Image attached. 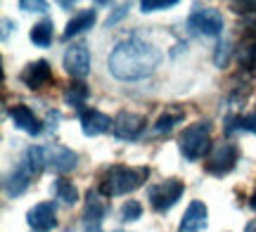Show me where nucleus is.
Masks as SVG:
<instances>
[{"instance_id": "1", "label": "nucleus", "mask_w": 256, "mask_h": 232, "mask_svg": "<svg viewBox=\"0 0 256 232\" xmlns=\"http://www.w3.org/2000/svg\"><path fill=\"white\" fill-rule=\"evenodd\" d=\"M162 62V52L152 43L138 36H128L119 40L110 55V71L119 81H140L154 74Z\"/></svg>"}, {"instance_id": "2", "label": "nucleus", "mask_w": 256, "mask_h": 232, "mask_svg": "<svg viewBox=\"0 0 256 232\" xmlns=\"http://www.w3.org/2000/svg\"><path fill=\"white\" fill-rule=\"evenodd\" d=\"M150 176L147 166H138V168H130V166H112L110 171H104L102 176V183H100V192L104 197H121V195H128L133 192L138 187L142 185Z\"/></svg>"}, {"instance_id": "3", "label": "nucleus", "mask_w": 256, "mask_h": 232, "mask_svg": "<svg viewBox=\"0 0 256 232\" xmlns=\"http://www.w3.org/2000/svg\"><path fill=\"white\" fill-rule=\"evenodd\" d=\"M178 147L188 161H197V159L206 157L211 149V123L197 121V123L188 126L178 138Z\"/></svg>"}, {"instance_id": "4", "label": "nucleus", "mask_w": 256, "mask_h": 232, "mask_svg": "<svg viewBox=\"0 0 256 232\" xmlns=\"http://www.w3.org/2000/svg\"><path fill=\"white\" fill-rule=\"evenodd\" d=\"M185 192V185L183 180H178V178H166L164 183H156L147 190V199H150V204L154 209L156 214H164L168 209H174L178 204V199L183 197Z\"/></svg>"}, {"instance_id": "5", "label": "nucleus", "mask_w": 256, "mask_h": 232, "mask_svg": "<svg viewBox=\"0 0 256 232\" xmlns=\"http://www.w3.org/2000/svg\"><path fill=\"white\" fill-rule=\"evenodd\" d=\"M188 28L202 36H220L223 31V17L216 7H206V5H194V9L188 17Z\"/></svg>"}, {"instance_id": "6", "label": "nucleus", "mask_w": 256, "mask_h": 232, "mask_svg": "<svg viewBox=\"0 0 256 232\" xmlns=\"http://www.w3.org/2000/svg\"><path fill=\"white\" fill-rule=\"evenodd\" d=\"M238 157L240 152L238 147L232 145V142H218L216 147L211 149L209 159H206V171H209L211 176H228L230 171L235 168V164H238Z\"/></svg>"}, {"instance_id": "7", "label": "nucleus", "mask_w": 256, "mask_h": 232, "mask_svg": "<svg viewBox=\"0 0 256 232\" xmlns=\"http://www.w3.org/2000/svg\"><path fill=\"white\" fill-rule=\"evenodd\" d=\"M43 161H46V168L55 171V173H69L76 168L78 157H76V152H72L64 145H46L43 147Z\"/></svg>"}, {"instance_id": "8", "label": "nucleus", "mask_w": 256, "mask_h": 232, "mask_svg": "<svg viewBox=\"0 0 256 232\" xmlns=\"http://www.w3.org/2000/svg\"><path fill=\"white\" fill-rule=\"evenodd\" d=\"M145 116L136 112H119V116L112 123L114 138L116 140H138L145 130Z\"/></svg>"}, {"instance_id": "9", "label": "nucleus", "mask_w": 256, "mask_h": 232, "mask_svg": "<svg viewBox=\"0 0 256 232\" xmlns=\"http://www.w3.org/2000/svg\"><path fill=\"white\" fill-rule=\"evenodd\" d=\"M64 69L74 78H86L90 74V52H88V47L83 43L66 47V52H64Z\"/></svg>"}, {"instance_id": "10", "label": "nucleus", "mask_w": 256, "mask_h": 232, "mask_svg": "<svg viewBox=\"0 0 256 232\" xmlns=\"http://www.w3.org/2000/svg\"><path fill=\"white\" fill-rule=\"evenodd\" d=\"M19 81L26 85L28 90H38L52 81V69L48 64L46 59H36V62H28L22 74H19Z\"/></svg>"}, {"instance_id": "11", "label": "nucleus", "mask_w": 256, "mask_h": 232, "mask_svg": "<svg viewBox=\"0 0 256 232\" xmlns=\"http://www.w3.org/2000/svg\"><path fill=\"white\" fill-rule=\"evenodd\" d=\"M26 221H28V225H31V230H36V232H50L57 225L55 204H50V202L36 204L26 214Z\"/></svg>"}, {"instance_id": "12", "label": "nucleus", "mask_w": 256, "mask_h": 232, "mask_svg": "<svg viewBox=\"0 0 256 232\" xmlns=\"http://www.w3.org/2000/svg\"><path fill=\"white\" fill-rule=\"evenodd\" d=\"M206 218H209V211H206V204L204 202H192L188 206V211L180 218V225H178V232H202L206 230Z\"/></svg>"}, {"instance_id": "13", "label": "nucleus", "mask_w": 256, "mask_h": 232, "mask_svg": "<svg viewBox=\"0 0 256 232\" xmlns=\"http://www.w3.org/2000/svg\"><path fill=\"white\" fill-rule=\"evenodd\" d=\"M31 178H34V171L28 168L26 161H19L17 168L5 178V192L10 197H19L26 192V187L31 185Z\"/></svg>"}, {"instance_id": "14", "label": "nucleus", "mask_w": 256, "mask_h": 232, "mask_svg": "<svg viewBox=\"0 0 256 232\" xmlns=\"http://www.w3.org/2000/svg\"><path fill=\"white\" fill-rule=\"evenodd\" d=\"M10 119H12V123L17 126L19 130H24V133H28V135H38L40 130H43V123L38 121V116L28 107H24V104H14V107H10Z\"/></svg>"}, {"instance_id": "15", "label": "nucleus", "mask_w": 256, "mask_h": 232, "mask_svg": "<svg viewBox=\"0 0 256 232\" xmlns=\"http://www.w3.org/2000/svg\"><path fill=\"white\" fill-rule=\"evenodd\" d=\"M114 121L107 116V114L98 112V109H88V112L81 114V130L83 135H88V138H95V135H102V133H107Z\"/></svg>"}, {"instance_id": "16", "label": "nucleus", "mask_w": 256, "mask_h": 232, "mask_svg": "<svg viewBox=\"0 0 256 232\" xmlns=\"http://www.w3.org/2000/svg\"><path fill=\"white\" fill-rule=\"evenodd\" d=\"M104 211H107V206L102 202L98 195H88V204H86V230H95V228H100V221L104 218Z\"/></svg>"}, {"instance_id": "17", "label": "nucleus", "mask_w": 256, "mask_h": 232, "mask_svg": "<svg viewBox=\"0 0 256 232\" xmlns=\"http://www.w3.org/2000/svg\"><path fill=\"white\" fill-rule=\"evenodd\" d=\"M95 17H98L95 9H86L81 14H76L74 19H69L66 28H64V38H74V36H78V33H83V31H88L95 24Z\"/></svg>"}, {"instance_id": "18", "label": "nucleus", "mask_w": 256, "mask_h": 232, "mask_svg": "<svg viewBox=\"0 0 256 232\" xmlns=\"http://www.w3.org/2000/svg\"><path fill=\"white\" fill-rule=\"evenodd\" d=\"M28 38H31V43H34V45L48 47L50 43H52V21H50V19H43V21L34 24Z\"/></svg>"}, {"instance_id": "19", "label": "nucleus", "mask_w": 256, "mask_h": 232, "mask_svg": "<svg viewBox=\"0 0 256 232\" xmlns=\"http://www.w3.org/2000/svg\"><path fill=\"white\" fill-rule=\"evenodd\" d=\"M88 85L83 83H72L66 90H64V104H69V107H74V109H81L83 104H86V100H88Z\"/></svg>"}, {"instance_id": "20", "label": "nucleus", "mask_w": 256, "mask_h": 232, "mask_svg": "<svg viewBox=\"0 0 256 232\" xmlns=\"http://www.w3.org/2000/svg\"><path fill=\"white\" fill-rule=\"evenodd\" d=\"M235 130L256 133V112L247 114V116H230L226 123V133H235Z\"/></svg>"}, {"instance_id": "21", "label": "nucleus", "mask_w": 256, "mask_h": 232, "mask_svg": "<svg viewBox=\"0 0 256 232\" xmlns=\"http://www.w3.org/2000/svg\"><path fill=\"white\" fill-rule=\"evenodd\" d=\"M55 195H57V199H62L64 204H69V206L78 202V190L69 180H64V178H60L55 183Z\"/></svg>"}, {"instance_id": "22", "label": "nucleus", "mask_w": 256, "mask_h": 232, "mask_svg": "<svg viewBox=\"0 0 256 232\" xmlns=\"http://www.w3.org/2000/svg\"><path fill=\"white\" fill-rule=\"evenodd\" d=\"M238 62L244 69H256V40H247L238 47Z\"/></svg>"}, {"instance_id": "23", "label": "nucleus", "mask_w": 256, "mask_h": 232, "mask_svg": "<svg viewBox=\"0 0 256 232\" xmlns=\"http://www.w3.org/2000/svg\"><path fill=\"white\" fill-rule=\"evenodd\" d=\"M180 121H183V112H180V109H176V112H166V114H162V116L156 119L154 130L156 133H168V130L174 128L176 123H180Z\"/></svg>"}, {"instance_id": "24", "label": "nucleus", "mask_w": 256, "mask_h": 232, "mask_svg": "<svg viewBox=\"0 0 256 232\" xmlns=\"http://www.w3.org/2000/svg\"><path fill=\"white\" fill-rule=\"evenodd\" d=\"M140 216H142V204L136 199H128L126 204L121 206V221H126V223H133Z\"/></svg>"}, {"instance_id": "25", "label": "nucleus", "mask_w": 256, "mask_h": 232, "mask_svg": "<svg viewBox=\"0 0 256 232\" xmlns=\"http://www.w3.org/2000/svg\"><path fill=\"white\" fill-rule=\"evenodd\" d=\"M178 2L176 0H142L140 2V9L142 12H156V9H171L176 7Z\"/></svg>"}, {"instance_id": "26", "label": "nucleus", "mask_w": 256, "mask_h": 232, "mask_svg": "<svg viewBox=\"0 0 256 232\" xmlns=\"http://www.w3.org/2000/svg\"><path fill=\"white\" fill-rule=\"evenodd\" d=\"M230 43H220L218 47H216V52H214V62H216V66H228V59H230Z\"/></svg>"}, {"instance_id": "27", "label": "nucleus", "mask_w": 256, "mask_h": 232, "mask_svg": "<svg viewBox=\"0 0 256 232\" xmlns=\"http://www.w3.org/2000/svg\"><path fill=\"white\" fill-rule=\"evenodd\" d=\"M126 14H128V5H119V7H116L110 17H107V21H104V24H107V26H114V24H119Z\"/></svg>"}, {"instance_id": "28", "label": "nucleus", "mask_w": 256, "mask_h": 232, "mask_svg": "<svg viewBox=\"0 0 256 232\" xmlns=\"http://www.w3.org/2000/svg\"><path fill=\"white\" fill-rule=\"evenodd\" d=\"M19 7L28 9V12H43V9H48V2H38V0H22V2H19Z\"/></svg>"}, {"instance_id": "29", "label": "nucleus", "mask_w": 256, "mask_h": 232, "mask_svg": "<svg viewBox=\"0 0 256 232\" xmlns=\"http://www.w3.org/2000/svg\"><path fill=\"white\" fill-rule=\"evenodd\" d=\"M230 7L235 9L238 14H249V12H256V2H244L242 0V2H232Z\"/></svg>"}, {"instance_id": "30", "label": "nucleus", "mask_w": 256, "mask_h": 232, "mask_svg": "<svg viewBox=\"0 0 256 232\" xmlns=\"http://www.w3.org/2000/svg\"><path fill=\"white\" fill-rule=\"evenodd\" d=\"M244 232H256V218H254V221H252V223L247 225V228H244Z\"/></svg>"}, {"instance_id": "31", "label": "nucleus", "mask_w": 256, "mask_h": 232, "mask_svg": "<svg viewBox=\"0 0 256 232\" xmlns=\"http://www.w3.org/2000/svg\"><path fill=\"white\" fill-rule=\"evenodd\" d=\"M249 204H252V209L256 211V192H254V197H252V202H249Z\"/></svg>"}, {"instance_id": "32", "label": "nucleus", "mask_w": 256, "mask_h": 232, "mask_svg": "<svg viewBox=\"0 0 256 232\" xmlns=\"http://www.w3.org/2000/svg\"><path fill=\"white\" fill-rule=\"evenodd\" d=\"M86 232H100V228H95V230H86Z\"/></svg>"}]
</instances>
